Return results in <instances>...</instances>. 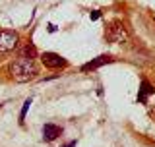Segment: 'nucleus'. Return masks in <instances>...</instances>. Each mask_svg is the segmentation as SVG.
Returning <instances> with one entry per match:
<instances>
[{
  "label": "nucleus",
  "mask_w": 155,
  "mask_h": 147,
  "mask_svg": "<svg viewBox=\"0 0 155 147\" xmlns=\"http://www.w3.org/2000/svg\"><path fill=\"white\" fill-rule=\"evenodd\" d=\"M10 74H12V77L18 83H27L39 74V68L35 64V60L19 56L18 60H14L12 64H10Z\"/></svg>",
  "instance_id": "f257e3e1"
},
{
  "label": "nucleus",
  "mask_w": 155,
  "mask_h": 147,
  "mask_svg": "<svg viewBox=\"0 0 155 147\" xmlns=\"http://www.w3.org/2000/svg\"><path fill=\"white\" fill-rule=\"evenodd\" d=\"M105 37H107V41H109V43H116V45L126 43V41H128V27H126L124 21L114 19V21H110L109 25H107Z\"/></svg>",
  "instance_id": "f03ea898"
},
{
  "label": "nucleus",
  "mask_w": 155,
  "mask_h": 147,
  "mask_svg": "<svg viewBox=\"0 0 155 147\" xmlns=\"http://www.w3.org/2000/svg\"><path fill=\"white\" fill-rule=\"evenodd\" d=\"M19 43V35L12 29H0V54H6V52L16 51Z\"/></svg>",
  "instance_id": "7ed1b4c3"
},
{
  "label": "nucleus",
  "mask_w": 155,
  "mask_h": 147,
  "mask_svg": "<svg viewBox=\"0 0 155 147\" xmlns=\"http://www.w3.org/2000/svg\"><path fill=\"white\" fill-rule=\"evenodd\" d=\"M41 62L45 68H51V70H62V68H68L66 58H62L60 54H56V52H43L41 54Z\"/></svg>",
  "instance_id": "20e7f679"
},
{
  "label": "nucleus",
  "mask_w": 155,
  "mask_h": 147,
  "mask_svg": "<svg viewBox=\"0 0 155 147\" xmlns=\"http://www.w3.org/2000/svg\"><path fill=\"white\" fill-rule=\"evenodd\" d=\"M113 62H114V58L110 56V54H101V56L93 58V60L85 62L80 70L81 72H93V70H97V68H101V66H105V64H113Z\"/></svg>",
  "instance_id": "39448f33"
},
{
  "label": "nucleus",
  "mask_w": 155,
  "mask_h": 147,
  "mask_svg": "<svg viewBox=\"0 0 155 147\" xmlns=\"http://www.w3.org/2000/svg\"><path fill=\"white\" fill-rule=\"evenodd\" d=\"M62 136V128L58 124H45L43 126V141H54L56 138Z\"/></svg>",
  "instance_id": "423d86ee"
},
{
  "label": "nucleus",
  "mask_w": 155,
  "mask_h": 147,
  "mask_svg": "<svg viewBox=\"0 0 155 147\" xmlns=\"http://www.w3.org/2000/svg\"><path fill=\"white\" fill-rule=\"evenodd\" d=\"M149 95H155V87L149 83L147 80H142V83H140V93H138V103H142V105H145L149 99Z\"/></svg>",
  "instance_id": "0eeeda50"
},
{
  "label": "nucleus",
  "mask_w": 155,
  "mask_h": 147,
  "mask_svg": "<svg viewBox=\"0 0 155 147\" xmlns=\"http://www.w3.org/2000/svg\"><path fill=\"white\" fill-rule=\"evenodd\" d=\"M37 54H39V52H37V47L33 45V43H27V45L23 47V51H21V56L23 58H31V60H35Z\"/></svg>",
  "instance_id": "6e6552de"
},
{
  "label": "nucleus",
  "mask_w": 155,
  "mask_h": 147,
  "mask_svg": "<svg viewBox=\"0 0 155 147\" xmlns=\"http://www.w3.org/2000/svg\"><path fill=\"white\" fill-rule=\"evenodd\" d=\"M31 103H33V99L29 97V99H25V103H23V106H21V112H19V124L21 126H23V122H25V114H27L29 106H31Z\"/></svg>",
  "instance_id": "1a4fd4ad"
},
{
  "label": "nucleus",
  "mask_w": 155,
  "mask_h": 147,
  "mask_svg": "<svg viewBox=\"0 0 155 147\" xmlns=\"http://www.w3.org/2000/svg\"><path fill=\"white\" fill-rule=\"evenodd\" d=\"M89 18H91V19H99V18H101V12H99V10H95V12L89 14Z\"/></svg>",
  "instance_id": "9d476101"
},
{
  "label": "nucleus",
  "mask_w": 155,
  "mask_h": 147,
  "mask_svg": "<svg viewBox=\"0 0 155 147\" xmlns=\"http://www.w3.org/2000/svg\"><path fill=\"white\" fill-rule=\"evenodd\" d=\"M48 31H51V33H54V31H56V25H52V23H51V25H48Z\"/></svg>",
  "instance_id": "9b49d317"
},
{
  "label": "nucleus",
  "mask_w": 155,
  "mask_h": 147,
  "mask_svg": "<svg viewBox=\"0 0 155 147\" xmlns=\"http://www.w3.org/2000/svg\"><path fill=\"white\" fill-rule=\"evenodd\" d=\"M62 147H76V141H70V143H66V145H62Z\"/></svg>",
  "instance_id": "f8f14e48"
}]
</instances>
